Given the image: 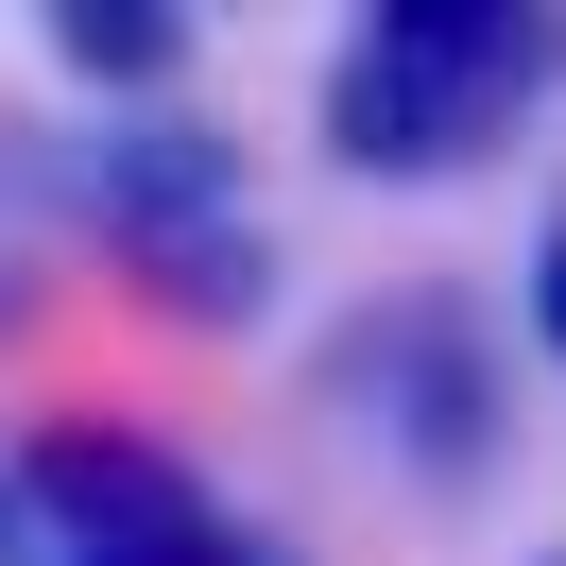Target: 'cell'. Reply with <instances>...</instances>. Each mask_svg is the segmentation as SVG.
Returning <instances> with one entry per match:
<instances>
[{
    "label": "cell",
    "instance_id": "8992f818",
    "mask_svg": "<svg viewBox=\"0 0 566 566\" xmlns=\"http://www.w3.org/2000/svg\"><path fill=\"white\" fill-rule=\"evenodd\" d=\"M52 566H275L241 515H207V532H155V549H52Z\"/></svg>",
    "mask_w": 566,
    "mask_h": 566
},
{
    "label": "cell",
    "instance_id": "6da1fadb",
    "mask_svg": "<svg viewBox=\"0 0 566 566\" xmlns=\"http://www.w3.org/2000/svg\"><path fill=\"white\" fill-rule=\"evenodd\" d=\"M549 86H566V0H378L326 52V155L429 189V172H481Z\"/></svg>",
    "mask_w": 566,
    "mask_h": 566
},
{
    "label": "cell",
    "instance_id": "277c9868",
    "mask_svg": "<svg viewBox=\"0 0 566 566\" xmlns=\"http://www.w3.org/2000/svg\"><path fill=\"white\" fill-rule=\"evenodd\" d=\"M360 378H395V429H412V463H429V481L497 447V395H481V326H463L447 292H412V310H378V344H360Z\"/></svg>",
    "mask_w": 566,
    "mask_h": 566
},
{
    "label": "cell",
    "instance_id": "7a4b0ae2",
    "mask_svg": "<svg viewBox=\"0 0 566 566\" xmlns=\"http://www.w3.org/2000/svg\"><path fill=\"white\" fill-rule=\"evenodd\" d=\"M86 207H104L120 275H138L155 310H189V326H258L275 258H258V223H241V138H223V120H138V138L86 172Z\"/></svg>",
    "mask_w": 566,
    "mask_h": 566
},
{
    "label": "cell",
    "instance_id": "9c48e42d",
    "mask_svg": "<svg viewBox=\"0 0 566 566\" xmlns=\"http://www.w3.org/2000/svg\"><path fill=\"white\" fill-rule=\"evenodd\" d=\"M549 566H566V549H549Z\"/></svg>",
    "mask_w": 566,
    "mask_h": 566
},
{
    "label": "cell",
    "instance_id": "3957f363",
    "mask_svg": "<svg viewBox=\"0 0 566 566\" xmlns=\"http://www.w3.org/2000/svg\"><path fill=\"white\" fill-rule=\"evenodd\" d=\"M18 497H35L52 549H155V532H207V463L155 447V429H120V412H52L35 447H18Z\"/></svg>",
    "mask_w": 566,
    "mask_h": 566
},
{
    "label": "cell",
    "instance_id": "ba28073f",
    "mask_svg": "<svg viewBox=\"0 0 566 566\" xmlns=\"http://www.w3.org/2000/svg\"><path fill=\"white\" fill-rule=\"evenodd\" d=\"M18 549H35V497H18V463H0V566H18Z\"/></svg>",
    "mask_w": 566,
    "mask_h": 566
},
{
    "label": "cell",
    "instance_id": "5b68a950",
    "mask_svg": "<svg viewBox=\"0 0 566 566\" xmlns=\"http://www.w3.org/2000/svg\"><path fill=\"white\" fill-rule=\"evenodd\" d=\"M52 52H70L86 86H172L189 18H155V0H52Z\"/></svg>",
    "mask_w": 566,
    "mask_h": 566
},
{
    "label": "cell",
    "instance_id": "52a82bcc",
    "mask_svg": "<svg viewBox=\"0 0 566 566\" xmlns=\"http://www.w3.org/2000/svg\"><path fill=\"white\" fill-rule=\"evenodd\" d=\"M532 344L566 360V189H549V241H532Z\"/></svg>",
    "mask_w": 566,
    "mask_h": 566
}]
</instances>
